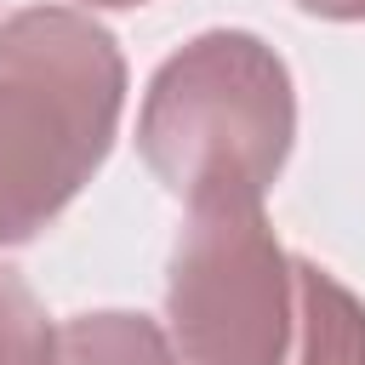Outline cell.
<instances>
[{
	"instance_id": "1",
	"label": "cell",
	"mask_w": 365,
	"mask_h": 365,
	"mask_svg": "<svg viewBox=\"0 0 365 365\" xmlns=\"http://www.w3.org/2000/svg\"><path fill=\"white\" fill-rule=\"evenodd\" d=\"M125 108V57L74 6L0 23V245L34 240L108 160Z\"/></svg>"
},
{
	"instance_id": "2",
	"label": "cell",
	"mask_w": 365,
	"mask_h": 365,
	"mask_svg": "<svg viewBox=\"0 0 365 365\" xmlns=\"http://www.w3.org/2000/svg\"><path fill=\"white\" fill-rule=\"evenodd\" d=\"M297 137V91L279 51L245 29H211L171 51L137 114L148 171L188 205L262 200Z\"/></svg>"
},
{
	"instance_id": "3",
	"label": "cell",
	"mask_w": 365,
	"mask_h": 365,
	"mask_svg": "<svg viewBox=\"0 0 365 365\" xmlns=\"http://www.w3.org/2000/svg\"><path fill=\"white\" fill-rule=\"evenodd\" d=\"M165 319L182 365H291L302 285L262 200L188 205L165 274Z\"/></svg>"
},
{
	"instance_id": "4",
	"label": "cell",
	"mask_w": 365,
	"mask_h": 365,
	"mask_svg": "<svg viewBox=\"0 0 365 365\" xmlns=\"http://www.w3.org/2000/svg\"><path fill=\"white\" fill-rule=\"evenodd\" d=\"M297 285L302 325L291 365H365V302L308 257H297Z\"/></svg>"
},
{
	"instance_id": "5",
	"label": "cell",
	"mask_w": 365,
	"mask_h": 365,
	"mask_svg": "<svg viewBox=\"0 0 365 365\" xmlns=\"http://www.w3.org/2000/svg\"><path fill=\"white\" fill-rule=\"evenodd\" d=\"M57 365H182V359L154 319L108 308L57 325Z\"/></svg>"
},
{
	"instance_id": "6",
	"label": "cell",
	"mask_w": 365,
	"mask_h": 365,
	"mask_svg": "<svg viewBox=\"0 0 365 365\" xmlns=\"http://www.w3.org/2000/svg\"><path fill=\"white\" fill-rule=\"evenodd\" d=\"M0 365H57V331L11 268H0Z\"/></svg>"
},
{
	"instance_id": "7",
	"label": "cell",
	"mask_w": 365,
	"mask_h": 365,
	"mask_svg": "<svg viewBox=\"0 0 365 365\" xmlns=\"http://www.w3.org/2000/svg\"><path fill=\"white\" fill-rule=\"evenodd\" d=\"M314 17H336V23H365V0H297Z\"/></svg>"
},
{
	"instance_id": "8",
	"label": "cell",
	"mask_w": 365,
	"mask_h": 365,
	"mask_svg": "<svg viewBox=\"0 0 365 365\" xmlns=\"http://www.w3.org/2000/svg\"><path fill=\"white\" fill-rule=\"evenodd\" d=\"M80 6H114L120 11V6H148V0H80Z\"/></svg>"
}]
</instances>
